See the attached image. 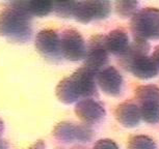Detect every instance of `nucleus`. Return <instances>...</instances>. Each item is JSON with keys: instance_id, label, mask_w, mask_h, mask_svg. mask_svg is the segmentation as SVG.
<instances>
[{"instance_id": "obj_22", "label": "nucleus", "mask_w": 159, "mask_h": 149, "mask_svg": "<svg viewBox=\"0 0 159 149\" xmlns=\"http://www.w3.org/2000/svg\"><path fill=\"white\" fill-rule=\"evenodd\" d=\"M93 130L89 126V124H79L77 126V141L89 142L93 138Z\"/></svg>"}, {"instance_id": "obj_18", "label": "nucleus", "mask_w": 159, "mask_h": 149, "mask_svg": "<svg viewBox=\"0 0 159 149\" xmlns=\"http://www.w3.org/2000/svg\"><path fill=\"white\" fill-rule=\"evenodd\" d=\"M139 112L140 118L147 123L156 124L159 122V105L157 104L140 105Z\"/></svg>"}, {"instance_id": "obj_6", "label": "nucleus", "mask_w": 159, "mask_h": 149, "mask_svg": "<svg viewBox=\"0 0 159 149\" xmlns=\"http://www.w3.org/2000/svg\"><path fill=\"white\" fill-rule=\"evenodd\" d=\"M35 49L45 58L51 61H57L62 56L61 53V40L57 32L51 29L41 30L35 36Z\"/></svg>"}, {"instance_id": "obj_5", "label": "nucleus", "mask_w": 159, "mask_h": 149, "mask_svg": "<svg viewBox=\"0 0 159 149\" xmlns=\"http://www.w3.org/2000/svg\"><path fill=\"white\" fill-rule=\"evenodd\" d=\"M61 56L70 61L84 59L86 45L82 35L75 29H66L59 36Z\"/></svg>"}, {"instance_id": "obj_14", "label": "nucleus", "mask_w": 159, "mask_h": 149, "mask_svg": "<svg viewBox=\"0 0 159 149\" xmlns=\"http://www.w3.org/2000/svg\"><path fill=\"white\" fill-rule=\"evenodd\" d=\"M15 6L21 8L28 16L45 17L52 11V2L50 1H15L11 2Z\"/></svg>"}, {"instance_id": "obj_27", "label": "nucleus", "mask_w": 159, "mask_h": 149, "mask_svg": "<svg viewBox=\"0 0 159 149\" xmlns=\"http://www.w3.org/2000/svg\"><path fill=\"white\" fill-rule=\"evenodd\" d=\"M4 130V124H3V121L0 119V136L2 135V133H3Z\"/></svg>"}, {"instance_id": "obj_4", "label": "nucleus", "mask_w": 159, "mask_h": 149, "mask_svg": "<svg viewBox=\"0 0 159 149\" xmlns=\"http://www.w3.org/2000/svg\"><path fill=\"white\" fill-rule=\"evenodd\" d=\"M111 11L108 1H79L75 3L73 16L80 23H89L94 20L106 19Z\"/></svg>"}, {"instance_id": "obj_12", "label": "nucleus", "mask_w": 159, "mask_h": 149, "mask_svg": "<svg viewBox=\"0 0 159 149\" xmlns=\"http://www.w3.org/2000/svg\"><path fill=\"white\" fill-rule=\"evenodd\" d=\"M105 44L108 53L122 56L129 48V36L123 29H115L105 36Z\"/></svg>"}, {"instance_id": "obj_7", "label": "nucleus", "mask_w": 159, "mask_h": 149, "mask_svg": "<svg viewBox=\"0 0 159 149\" xmlns=\"http://www.w3.org/2000/svg\"><path fill=\"white\" fill-rule=\"evenodd\" d=\"M97 74L84 65L72 74L71 79L80 98H92L97 94Z\"/></svg>"}, {"instance_id": "obj_20", "label": "nucleus", "mask_w": 159, "mask_h": 149, "mask_svg": "<svg viewBox=\"0 0 159 149\" xmlns=\"http://www.w3.org/2000/svg\"><path fill=\"white\" fill-rule=\"evenodd\" d=\"M116 11L122 18L132 17L136 13L139 2L137 1H116Z\"/></svg>"}, {"instance_id": "obj_13", "label": "nucleus", "mask_w": 159, "mask_h": 149, "mask_svg": "<svg viewBox=\"0 0 159 149\" xmlns=\"http://www.w3.org/2000/svg\"><path fill=\"white\" fill-rule=\"evenodd\" d=\"M149 51L150 44L148 43V40L134 37L133 43L129 45L127 51L122 56H120V63L126 70L128 65L135 58L142 57V56H148Z\"/></svg>"}, {"instance_id": "obj_9", "label": "nucleus", "mask_w": 159, "mask_h": 149, "mask_svg": "<svg viewBox=\"0 0 159 149\" xmlns=\"http://www.w3.org/2000/svg\"><path fill=\"white\" fill-rule=\"evenodd\" d=\"M97 83L101 90L109 96H118L123 87V77L115 66H106L97 74Z\"/></svg>"}, {"instance_id": "obj_1", "label": "nucleus", "mask_w": 159, "mask_h": 149, "mask_svg": "<svg viewBox=\"0 0 159 149\" xmlns=\"http://www.w3.org/2000/svg\"><path fill=\"white\" fill-rule=\"evenodd\" d=\"M30 35L31 17L25 11L11 3L0 11V36L21 43Z\"/></svg>"}, {"instance_id": "obj_2", "label": "nucleus", "mask_w": 159, "mask_h": 149, "mask_svg": "<svg viewBox=\"0 0 159 149\" xmlns=\"http://www.w3.org/2000/svg\"><path fill=\"white\" fill-rule=\"evenodd\" d=\"M130 29L134 37L143 40L159 38V10L154 7L143 8L132 16Z\"/></svg>"}, {"instance_id": "obj_23", "label": "nucleus", "mask_w": 159, "mask_h": 149, "mask_svg": "<svg viewBox=\"0 0 159 149\" xmlns=\"http://www.w3.org/2000/svg\"><path fill=\"white\" fill-rule=\"evenodd\" d=\"M93 149H119L115 141L110 139H101L96 142Z\"/></svg>"}, {"instance_id": "obj_19", "label": "nucleus", "mask_w": 159, "mask_h": 149, "mask_svg": "<svg viewBox=\"0 0 159 149\" xmlns=\"http://www.w3.org/2000/svg\"><path fill=\"white\" fill-rule=\"evenodd\" d=\"M128 149H158L154 140L148 136H133L128 140Z\"/></svg>"}, {"instance_id": "obj_25", "label": "nucleus", "mask_w": 159, "mask_h": 149, "mask_svg": "<svg viewBox=\"0 0 159 149\" xmlns=\"http://www.w3.org/2000/svg\"><path fill=\"white\" fill-rule=\"evenodd\" d=\"M152 59L154 60L155 64L157 65V67H158V70H159V46L155 48V51H154V53H153Z\"/></svg>"}, {"instance_id": "obj_10", "label": "nucleus", "mask_w": 159, "mask_h": 149, "mask_svg": "<svg viewBox=\"0 0 159 149\" xmlns=\"http://www.w3.org/2000/svg\"><path fill=\"white\" fill-rule=\"evenodd\" d=\"M126 70H129L133 76L142 80L154 78L157 76L159 71L154 60L149 56H142V57L135 58L128 65Z\"/></svg>"}, {"instance_id": "obj_16", "label": "nucleus", "mask_w": 159, "mask_h": 149, "mask_svg": "<svg viewBox=\"0 0 159 149\" xmlns=\"http://www.w3.org/2000/svg\"><path fill=\"white\" fill-rule=\"evenodd\" d=\"M135 97L140 105H159V88L156 85H142L135 89Z\"/></svg>"}, {"instance_id": "obj_3", "label": "nucleus", "mask_w": 159, "mask_h": 149, "mask_svg": "<svg viewBox=\"0 0 159 149\" xmlns=\"http://www.w3.org/2000/svg\"><path fill=\"white\" fill-rule=\"evenodd\" d=\"M108 54L105 44V35H94L86 46L84 66L98 74L106 66L108 62Z\"/></svg>"}, {"instance_id": "obj_24", "label": "nucleus", "mask_w": 159, "mask_h": 149, "mask_svg": "<svg viewBox=\"0 0 159 149\" xmlns=\"http://www.w3.org/2000/svg\"><path fill=\"white\" fill-rule=\"evenodd\" d=\"M28 149H46V144L40 140V141L35 142L34 144H32Z\"/></svg>"}, {"instance_id": "obj_8", "label": "nucleus", "mask_w": 159, "mask_h": 149, "mask_svg": "<svg viewBox=\"0 0 159 149\" xmlns=\"http://www.w3.org/2000/svg\"><path fill=\"white\" fill-rule=\"evenodd\" d=\"M75 114L85 124H94L105 117V109L94 98H83L75 106Z\"/></svg>"}, {"instance_id": "obj_11", "label": "nucleus", "mask_w": 159, "mask_h": 149, "mask_svg": "<svg viewBox=\"0 0 159 149\" xmlns=\"http://www.w3.org/2000/svg\"><path fill=\"white\" fill-rule=\"evenodd\" d=\"M116 119L125 127H134L140 121L139 107L133 103H123L116 107L115 111Z\"/></svg>"}, {"instance_id": "obj_17", "label": "nucleus", "mask_w": 159, "mask_h": 149, "mask_svg": "<svg viewBox=\"0 0 159 149\" xmlns=\"http://www.w3.org/2000/svg\"><path fill=\"white\" fill-rule=\"evenodd\" d=\"M53 136L61 142H73L77 138V126L71 122H61L53 130Z\"/></svg>"}, {"instance_id": "obj_26", "label": "nucleus", "mask_w": 159, "mask_h": 149, "mask_svg": "<svg viewBox=\"0 0 159 149\" xmlns=\"http://www.w3.org/2000/svg\"><path fill=\"white\" fill-rule=\"evenodd\" d=\"M0 149H8L7 143L3 140H0Z\"/></svg>"}, {"instance_id": "obj_21", "label": "nucleus", "mask_w": 159, "mask_h": 149, "mask_svg": "<svg viewBox=\"0 0 159 149\" xmlns=\"http://www.w3.org/2000/svg\"><path fill=\"white\" fill-rule=\"evenodd\" d=\"M75 3V1L52 2V11L61 18H70L73 16Z\"/></svg>"}, {"instance_id": "obj_15", "label": "nucleus", "mask_w": 159, "mask_h": 149, "mask_svg": "<svg viewBox=\"0 0 159 149\" xmlns=\"http://www.w3.org/2000/svg\"><path fill=\"white\" fill-rule=\"evenodd\" d=\"M56 96L62 104L70 105L80 98L71 77L62 79L56 86Z\"/></svg>"}]
</instances>
